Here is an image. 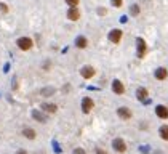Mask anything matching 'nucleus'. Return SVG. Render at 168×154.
Returning a JSON list of instances; mask_svg holds the SVG:
<instances>
[{"instance_id": "1", "label": "nucleus", "mask_w": 168, "mask_h": 154, "mask_svg": "<svg viewBox=\"0 0 168 154\" xmlns=\"http://www.w3.org/2000/svg\"><path fill=\"white\" fill-rule=\"evenodd\" d=\"M112 149H114L115 152H119V154H125L128 151L127 141H125L122 136H115L114 140H112Z\"/></svg>"}, {"instance_id": "2", "label": "nucleus", "mask_w": 168, "mask_h": 154, "mask_svg": "<svg viewBox=\"0 0 168 154\" xmlns=\"http://www.w3.org/2000/svg\"><path fill=\"white\" fill-rule=\"evenodd\" d=\"M16 47L21 50V51H29V50H32L34 48V40L31 39V37H19L18 40H16Z\"/></svg>"}, {"instance_id": "3", "label": "nucleus", "mask_w": 168, "mask_h": 154, "mask_svg": "<svg viewBox=\"0 0 168 154\" xmlns=\"http://www.w3.org/2000/svg\"><path fill=\"white\" fill-rule=\"evenodd\" d=\"M93 109H94V100H93L91 96H83L82 98V103H80L82 114H90Z\"/></svg>"}, {"instance_id": "4", "label": "nucleus", "mask_w": 168, "mask_h": 154, "mask_svg": "<svg viewBox=\"0 0 168 154\" xmlns=\"http://www.w3.org/2000/svg\"><path fill=\"white\" fill-rule=\"evenodd\" d=\"M80 77L82 79H85V80H91L94 76H96V69L90 64H85V66H82L80 67V71H79Z\"/></svg>"}, {"instance_id": "5", "label": "nucleus", "mask_w": 168, "mask_h": 154, "mask_svg": "<svg viewBox=\"0 0 168 154\" xmlns=\"http://www.w3.org/2000/svg\"><path fill=\"white\" fill-rule=\"evenodd\" d=\"M110 90L114 95H123L125 92H127V87L123 85V82L120 79H114L110 83Z\"/></svg>"}, {"instance_id": "6", "label": "nucleus", "mask_w": 168, "mask_h": 154, "mask_svg": "<svg viewBox=\"0 0 168 154\" xmlns=\"http://www.w3.org/2000/svg\"><path fill=\"white\" fill-rule=\"evenodd\" d=\"M115 113H117V117L122 119V120H130L133 117V111L128 106H120V108H117Z\"/></svg>"}, {"instance_id": "7", "label": "nucleus", "mask_w": 168, "mask_h": 154, "mask_svg": "<svg viewBox=\"0 0 168 154\" xmlns=\"http://www.w3.org/2000/svg\"><path fill=\"white\" fill-rule=\"evenodd\" d=\"M146 51H147L146 40L143 37H138L136 39V55H138V58H144L146 56Z\"/></svg>"}, {"instance_id": "8", "label": "nucleus", "mask_w": 168, "mask_h": 154, "mask_svg": "<svg viewBox=\"0 0 168 154\" xmlns=\"http://www.w3.org/2000/svg\"><path fill=\"white\" fill-rule=\"evenodd\" d=\"M40 111H43L45 114H56L58 113V104L51 101H43L40 104Z\"/></svg>"}, {"instance_id": "9", "label": "nucleus", "mask_w": 168, "mask_h": 154, "mask_svg": "<svg viewBox=\"0 0 168 154\" xmlns=\"http://www.w3.org/2000/svg\"><path fill=\"white\" fill-rule=\"evenodd\" d=\"M122 37H123V31H122V29H112V31H109V34H107L109 42H112V44H115V45L120 44Z\"/></svg>"}, {"instance_id": "10", "label": "nucleus", "mask_w": 168, "mask_h": 154, "mask_svg": "<svg viewBox=\"0 0 168 154\" xmlns=\"http://www.w3.org/2000/svg\"><path fill=\"white\" fill-rule=\"evenodd\" d=\"M31 117H32L34 120H37L38 124H47V122H48V114H45L43 111L34 109L32 113H31Z\"/></svg>"}, {"instance_id": "11", "label": "nucleus", "mask_w": 168, "mask_h": 154, "mask_svg": "<svg viewBox=\"0 0 168 154\" xmlns=\"http://www.w3.org/2000/svg\"><path fill=\"white\" fill-rule=\"evenodd\" d=\"M80 16H82V13H80L79 7H69V10H67V19L69 21H79Z\"/></svg>"}, {"instance_id": "12", "label": "nucleus", "mask_w": 168, "mask_h": 154, "mask_svg": "<svg viewBox=\"0 0 168 154\" xmlns=\"http://www.w3.org/2000/svg\"><path fill=\"white\" fill-rule=\"evenodd\" d=\"M154 111H155V116H157L159 119H163V120L168 119V108H166L165 104H157Z\"/></svg>"}, {"instance_id": "13", "label": "nucleus", "mask_w": 168, "mask_h": 154, "mask_svg": "<svg viewBox=\"0 0 168 154\" xmlns=\"http://www.w3.org/2000/svg\"><path fill=\"white\" fill-rule=\"evenodd\" d=\"M23 136L26 140H29V141H32V140L37 138V130H34L32 127H24L23 129Z\"/></svg>"}, {"instance_id": "14", "label": "nucleus", "mask_w": 168, "mask_h": 154, "mask_svg": "<svg viewBox=\"0 0 168 154\" xmlns=\"http://www.w3.org/2000/svg\"><path fill=\"white\" fill-rule=\"evenodd\" d=\"M75 48H79V50L88 48V39H87L85 35H79V37L75 39Z\"/></svg>"}, {"instance_id": "15", "label": "nucleus", "mask_w": 168, "mask_h": 154, "mask_svg": "<svg viewBox=\"0 0 168 154\" xmlns=\"http://www.w3.org/2000/svg\"><path fill=\"white\" fill-rule=\"evenodd\" d=\"M154 77L157 80H165L168 77V69L166 67H157L155 71H154Z\"/></svg>"}, {"instance_id": "16", "label": "nucleus", "mask_w": 168, "mask_h": 154, "mask_svg": "<svg viewBox=\"0 0 168 154\" xmlns=\"http://www.w3.org/2000/svg\"><path fill=\"white\" fill-rule=\"evenodd\" d=\"M136 98L139 101H147V98H149V90L146 87H139L136 90Z\"/></svg>"}, {"instance_id": "17", "label": "nucleus", "mask_w": 168, "mask_h": 154, "mask_svg": "<svg viewBox=\"0 0 168 154\" xmlns=\"http://www.w3.org/2000/svg\"><path fill=\"white\" fill-rule=\"evenodd\" d=\"M56 93V88L54 87H43L40 90V95L43 96V98H48V96H53Z\"/></svg>"}, {"instance_id": "18", "label": "nucleus", "mask_w": 168, "mask_h": 154, "mask_svg": "<svg viewBox=\"0 0 168 154\" xmlns=\"http://www.w3.org/2000/svg\"><path fill=\"white\" fill-rule=\"evenodd\" d=\"M159 136L163 140V141H168V125H160V129H159Z\"/></svg>"}, {"instance_id": "19", "label": "nucleus", "mask_w": 168, "mask_h": 154, "mask_svg": "<svg viewBox=\"0 0 168 154\" xmlns=\"http://www.w3.org/2000/svg\"><path fill=\"white\" fill-rule=\"evenodd\" d=\"M139 11H141V10H139V5L135 3V5L130 7V15H131V16H138V15H139Z\"/></svg>"}, {"instance_id": "20", "label": "nucleus", "mask_w": 168, "mask_h": 154, "mask_svg": "<svg viewBox=\"0 0 168 154\" xmlns=\"http://www.w3.org/2000/svg\"><path fill=\"white\" fill-rule=\"evenodd\" d=\"M110 3H112V7H115V8H122L123 0H110Z\"/></svg>"}, {"instance_id": "21", "label": "nucleus", "mask_w": 168, "mask_h": 154, "mask_svg": "<svg viewBox=\"0 0 168 154\" xmlns=\"http://www.w3.org/2000/svg\"><path fill=\"white\" fill-rule=\"evenodd\" d=\"M64 2L69 5V7H79L80 3V0H64Z\"/></svg>"}, {"instance_id": "22", "label": "nucleus", "mask_w": 168, "mask_h": 154, "mask_svg": "<svg viewBox=\"0 0 168 154\" xmlns=\"http://www.w3.org/2000/svg\"><path fill=\"white\" fill-rule=\"evenodd\" d=\"M8 10H10V8H8V5H7V3L0 2V11H2L3 15H7V13H8Z\"/></svg>"}, {"instance_id": "23", "label": "nucleus", "mask_w": 168, "mask_h": 154, "mask_svg": "<svg viewBox=\"0 0 168 154\" xmlns=\"http://www.w3.org/2000/svg\"><path fill=\"white\" fill-rule=\"evenodd\" d=\"M72 154H87V151L83 149V148H74V151H72Z\"/></svg>"}, {"instance_id": "24", "label": "nucleus", "mask_w": 168, "mask_h": 154, "mask_svg": "<svg viewBox=\"0 0 168 154\" xmlns=\"http://www.w3.org/2000/svg\"><path fill=\"white\" fill-rule=\"evenodd\" d=\"M98 15H99V16H106L107 15V10L103 7V8H98Z\"/></svg>"}, {"instance_id": "25", "label": "nucleus", "mask_w": 168, "mask_h": 154, "mask_svg": "<svg viewBox=\"0 0 168 154\" xmlns=\"http://www.w3.org/2000/svg\"><path fill=\"white\" fill-rule=\"evenodd\" d=\"M94 154H109V152L103 148H94Z\"/></svg>"}, {"instance_id": "26", "label": "nucleus", "mask_w": 168, "mask_h": 154, "mask_svg": "<svg viewBox=\"0 0 168 154\" xmlns=\"http://www.w3.org/2000/svg\"><path fill=\"white\" fill-rule=\"evenodd\" d=\"M16 154H27V151L21 148V149H18V151H16Z\"/></svg>"}]
</instances>
